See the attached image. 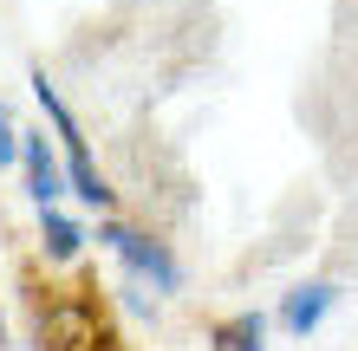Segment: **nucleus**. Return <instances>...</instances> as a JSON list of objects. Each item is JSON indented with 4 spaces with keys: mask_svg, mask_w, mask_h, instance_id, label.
Instances as JSON below:
<instances>
[{
    "mask_svg": "<svg viewBox=\"0 0 358 351\" xmlns=\"http://www.w3.org/2000/svg\"><path fill=\"white\" fill-rule=\"evenodd\" d=\"M98 234H104V247H111V254H124V260H131L150 286H163V293H170V286H182V267H176V254H170V247H163L157 234L124 228V221H104Z\"/></svg>",
    "mask_w": 358,
    "mask_h": 351,
    "instance_id": "f257e3e1",
    "label": "nucleus"
},
{
    "mask_svg": "<svg viewBox=\"0 0 358 351\" xmlns=\"http://www.w3.org/2000/svg\"><path fill=\"white\" fill-rule=\"evenodd\" d=\"M20 163H27V189H33V202H39V215H46L52 202L72 189L66 170H59V156L46 150V137H20Z\"/></svg>",
    "mask_w": 358,
    "mask_h": 351,
    "instance_id": "f03ea898",
    "label": "nucleus"
},
{
    "mask_svg": "<svg viewBox=\"0 0 358 351\" xmlns=\"http://www.w3.org/2000/svg\"><path fill=\"white\" fill-rule=\"evenodd\" d=\"M332 299H339V293H332L326 280L293 286V293H287V306H280V325H287V332H313V325H320V319L332 313Z\"/></svg>",
    "mask_w": 358,
    "mask_h": 351,
    "instance_id": "7ed1b4c3",
    "label": "nucleus"
},
{
    "mask_svg": "<svg viewBox=\"0 0 358 351\" xmlns=\"http://www.w3.org/2000/svg\"><path fill=\"white\" fill-rule=\"evenodd\" d=\"M66 182H72V195L85 202V209H111V182L98 176V163H92V150H78V156H66Z\"/></svg>",
    "mask_w": 358,
    "mask_h": 351,
    "instance_id": "20e7f679",
    "label": "nucleus"
},
{
    "mask_svg": "<svg viewBox=\"0 0 358 351\" xmlns=\"http://www.w3.org/2000/svg\"><path fill=\"white\" fill-rule=\"evenodd\" d=\"M39 241H46V254H52V260H72V254H78V241H85V228H78L72 215L46 209V215H39Z\"/></svg>",
    "mask_w": 358,
    "mask_h": 351,
    "instance_id": "39448f33",
    "label": "nucleus"
},
{
    "mask_svg": "<svg viewBox=\"0 0 358 351\" xmlns=\"http://www.w3.org/2000/svg\"><path fill=\"white\" fill-rule=\"evenodd\" d=\"M261 332H267V319L261 313H241L235 325H222V351H261Z\"/></svg>",
    "mask_w": 358,
    "mask_h": 351,
    "instance_id": "423d86ee",
    "label": "nucleus"
},
{
    "mask_svg": "<svg viewBox=\"0 0 358 351\" xmlns=\"http://www.w3.org/2000/svg\"><path fill=\"white\" fill-rule=\"evenodd\" d=\"M0 163H20V130H13L7 105H0Z\"/></svg>",
    "mask_w": 358,
    "mask_h": 351,
    "instance_id": "0eeeda50",
    "label": "nucleus"
}]
</instances>
